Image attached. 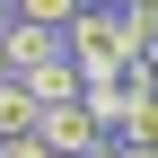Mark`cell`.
I'll return each mask as SVG.
<instances>
[{"mask_svg": "<svg viewBox=\"0 0 158 158\" xmlns=\"http://www.w3.org/2000/svg\"><path fill=\"white\" fill-rule=\"evenodd\" d=\"M70 53H79V70H132V27H123V9L114 0H88V9L70 18Z\"/></svg>", "mask_w": 158, "mask_h": 158, "instance_id": "1", "label": "cell"}, {"mask_svg": "<svg viewBox=\"0 0 158 158\" xmlns=\"http://www.w3.org/2000/svg\"><path fill=\"white\" fill-rule=\"evenodd\" d=\"M0 44H9V70H18V79H35V70H53V62H70V35H62V27H35V18H18Z\"/></svg>", "mask_w": 158, "mask_h": 158, "instance_id": "2", "label": "cell"}, {"mask_svg": "<svg viewBox=\"0 0 158 158\" xmlns=\"http://www.w3.org/2000/svg\"><path fill=\"white\" fill-rule=\"evenodd\" d=\"M141 97H149V88H141L132 70H97V79H88V114L114 132V141L132 132V106H141Z\"/></svg>", "mask_w": 158, "mask_h": 158, "instance_id": "3", "label": "cell"}, {"mask_svg": "<svg viewBox=\"0 0 158 158\" xmlns=\"http://www.w3.org/2000/svg\"><path fill=\"white\" fill-rule=\"evenodd\" d=\"M44 141L62 149V158H88V149H106L114 132L97 123V114H88V97H79V106H44Z\"/></svg>", "mask_w": 158, "mask_h": 158, "instance_id": "4", "label": "cell"}, {"mask_svg": "<svg viewBox=\"0 0 158 158\" xmlns=\"http://www.w3.org/2000/svg\"><path fill=\"white\" fill-rule=\"evenodd\" d=\"M18 132H44V97L27 79H0V141H18Z\"/></svg>", "mask_w": 158, "mask_h": 158, "instance_id": "5", "label": "cell"}, {"mask_svg": "<svg viewBox=\"0 0 158 158\" xmlns=\"http://www.w3.org/2000/svg\"><path fill=\"white\" fill-rule=\"evenodd\" d=\"M88 9V0H18V18H35V27H62L70 35V18Z\"/></svg>", "mask_w": 158, "mask_h": 158, "instance_id": "6", "label": "cell"}, {"mask_svg": "<svg viewBox=\"0 0 158 158\" xmlns=\"http://www.w3.org/2000/svg\"><path fill=\"white\" fill-rule=\"evenodd\" d=\"M123 27H132V62H141V53L158 44V0H132V9H123Z\"/></svg>", "mask_w": 158, "mask_h": 158, "instance_id": "7", "label": "cell"}, {"mask_svg": "<svg viewBox=\"0 0 158 158\" xmlns=\"http://www.w3.org/2000/svg\"><path fill=\"white\" fill-rule=\"evenodd\" d=\"M123 141H141V149H158V88L141 97V106H132V132H123Z\"/></svg>", "mask_w": 158, "mask_h": 158, "instance_id": "8", "label": "cell"}, {"mask_svg": "<svg viewBox=\"0 0 158 158\" xmlns=\"http://www.w3.org/2000/svg\"><path fill=\"white\" fill-rule=\"evenodd\" d=\"M0 158H62V149H53L44 132H18V141H0Z\"/></svg>", "mask_w": 158, "mask_h": 158, "instance_id": "9", "label": "cell"}, {"mask_svg": "<svg viewBox=\"0 0 158 158\" xmlns=\"http://www.w3.org/2000/svg\"><path fill=\"white\" fill-rule=\"evenodd\" d=\"M9 27H18V0H0V35H9Z\"/></svg>", "mask_w": 158, "mask_h": 158, "instance_id": "10", "label": "cell"}, {"mask_svg": "<svg viewBox=\"0 0 158 158\" xmlns=\"http://www.w3.org/2000/svg\"><path fill=\"white\" fill-rule=\"evenodd\" d=\"M114 149H123V158H158V149H141V141H114Z\"/></svg>", "mask_w": 158, "mask_h": 158, "instance_id": "11", "label": "cell"}, {"mask_svg": "<svg viewBox=\"0 0 158 158\" xmlns=\"http://www.w3.org/2000/svg\"><path fill=\"white\" fill-rule=\"evenodd\" d=\"M0 79H18V70H9V44H0Z\"/></svg>", "mask_w": 158, "mask_h": 158, "instance_id": "12", "label": "cell"}, {"mask_svg": "<svg viewBox=\"0 0 158 158\" xmlns=\"http://www.w3.org/2000/svg\"><path fill=\"white\" fill-rule=\"evenodd\" d=\"M88 158H123V149H114V141H106V149H88Z\"/></svg>", "mask_w": 158, "mask_h": 158, "instance_id": "13", "label": "cell"}, {"mask_svg": "<svg viewBox=\"0 0 158 158\" xmlns=\"http://www.w3.org/2000/svg\"><path fill=\"white\" fill-rule=\"evenodd\" d=\"M114 9H132V0H114Z\"/></svg>", "mask_w": 158, "mask_h": 158, "instance_id": "14", "label": "cell"}]
</instances>
